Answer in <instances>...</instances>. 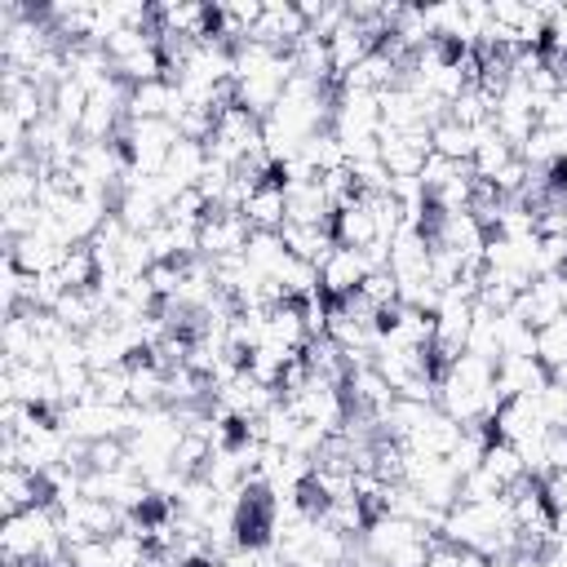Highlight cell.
<instances>
[{"label": "cell", "mask_w": 567, "mask_h": 567, "mask_svg": "<svg viewBox=\"0 0 567 567\" xmlns=\"http://www.w3.org/2000/svg\"><path fill=\"white\" fill-rule=\"evenodd\" d=\"M252 239V226L244 213H226V208H208V217L199 221V257L217 261V257H235L244 252Z\"/></svg>", "instance_id": "cell-1"}, {"label": "cell", "mask_w": 567, "mask_h": 567, "mask_svg": "<svg viewBox=\"0 0 567 567\" xmlns=\"http://www.w3.org/2000/svg\"><path fill=\"white\" fill-rule=\"evenodd\" d=\"M514 310H518L532 328H545V323L563 319V315H567V279H563V275H536V279L523 288V297L514 301Z\"/></svg>", "instance_id": "cell-2"}, {"label": "cell", "mask_w": 567, "mask_h": 567, "mask_svg": "<svg viewBox=\"0 0 567 567\" xmlns=\"http://www.w3.org/2000/svg\"><path fill=\"white\" fill-rule=\"evenodd\" d=\"M368 275H372V270H368L363 252H359V248H341V244H337V248L328 252V261L319 266V288H323V297H328V301H341V297L359 292Z\"/></svg>", "instance_id": "cell-3"}, {"label": "cell", "mask_w": 567, "mask_h": 567, "mask_svg": "<svg viewBox=\"0 0 567 567\" xmlns=\"http://www.w3.org/2000/svg\"><path fill=\"white\" fill-rule=\"evenodd\" d=\"M549 385V368L536 354H505L496 359V390L501 399H536Z\"/></svg>", "instance_id": "cell-4"}, {"label": "cell", "mask_w": 567, "mask_h": 567, "mask_svg": "<svg viewBox=\"0 0 567 567\" xmlns=\"http://www.w3.org/2000/svg\"><path fill=\"white\" fill-rule=\"evenodd\" d=\"M306 31H310V27H306V18H301L297 4H288V0H270V4H261V18H257V27H252L248 40L270 44V49H292Z\"/></svg>", "instance_id": "cell-5"}, {"label": "cell", "mask_w": 567, "mask_h": 567, "mask_svg": "<svg viewBox=\"0 0 567 567\" xmlns=\"http://www.w3.org/2000/svg\"><path fill=\"white\" fill-rule=\"evenodd\" d=\"M284 199H288V221L301 226H332V199L323 190L319 177H288L284 182Z\"/></svg>", "instance_id": "cell-6"}, {"label": "cell", "mask_w": 567, "mask_h": 567, "mask_svg": "<svg viewBox=\"0 0 567 567\" xmlns=\"http://www.w3.org/2000/svg\"><path fill=\"white\" fill-rule=\"evenodd\" d=\"M492 434H496L501 443L523 447V443H532V439L549 434V425H545V416H540L536 399H505V403H501V412L492 416Z\"/></svg>", "instance_id": "cell-7"}, {"label": "cell", "mask_w": 567, "mask_h": 567, "mask_svg": "<svg viewBox=\"0 0 567 567\" xmlns=\"http://www.w3.org/2000/svg\"><path fill=\"white\" fill-rule=\"evenodd\" d=\"M381 164L390 168V177H416L425 155H430V133H390L381 128Z\"/></svg>", "instance_id": "cell-8"}, {"label": "cell", "mask_w": 567, "mask_h": 567, "mask_svg": "<svg viewBox=\"0 0 567 567\" xmlns=\"http://www.w3.org/2000/svg\"><path fill=\"white\" fill-rule=\"evenodd\" d=\"M40 501H49L44 474H35L27 465H4L0 470V509H4V518L9 514H22V509H31Z\"/></svg>", "instance_id": "cell-9"}, {"label": "cell", "mask_w": 567, "mask_h": 567, "mask_svg": "<svg viewBox=\"0 0 567 567\" xmlns=\"http://www.w3.org/2000/svg\"><path fill=\"white\" fill-rule=\"evenodd\" d=\"M399 84H403V66H399L381 44L341 80V89H359V93H377V97L390 93V89H399Z\"/></svg>", "instance_id": "cell-10"}, {"label": "cell", "mask_w": 567, "mask_h": 567, "mask_svg": "<svg viewBox=\"0 0 567 567\" xmlns=\"http://www.w3.org/2000/svg\"><path fill=\"white\" fill-rule=\"evenodd\" d=\"M66 523H75V527H84L89 536H111V532H120L124 527V509L120 505H111V501H97V496H75L66 509H58Z\"/></svg>", "instance_id": "cell-11"}, {"label": "cell", "mask_w": 567, "mask_h": 567, "mask_svg": "<svg viewBox=\"0 0 567 567\" xmlns=\"http://www.w3.org/2000/svg\"><path fill=\"white\" fill-rule=\"evenodd\" d=\"M244 217H248V226H252V230H284V221H288L284 182H279V177H266V182H261V186L248 195Z\"/></svg>", "instance_id": "cell-12"}, {"label": "cell", "mask_w": 567, "mask_h": 567, "mask_svg": "<svg viewBox=\"0 0 567 567\" xmlns=\"http://www.w3.org/2000/svg\"><path fill=\"white\" fill-rule=\"evenodd\" d=\"M514 159H518V151L496 133V124L478 128V146H474V159H470V173H474L478 182H496Z\"/></svg>", "instance_id": "cell-13"}, {"label": "cell", "mask_w": 567, "mask_h": 567, "mask_svg": "<svg viewBox=\"0 0 567 567\" xmlns=\"http://www.w3.org/2000/svg\"><path fill=\"white\" fill-rule=\"evenodd\" d=\"M332 235H337L341 248H368L372 239H381V235H377V221H372V208H368L359 195H354L346 208L332 213Z\"/></svg>", "instance_id": "cell-14"}, {"label": "cell", "mask_w": 567, "mask_h": 567, "mask_svg": "<svg viewBox=\"0 0 567 567\" xmlns=\"http://www.w3.org/2000/svg\"><path fill=\"white\" fill-rule=\"evenodd\" d=\"M284 244H288V252L292 257H301V261H310V266H323L328 261V252L337 248V235H332V226H301V221H284Z\"/></svg>", "instance_id": "cell-15"}, {"label": "cell", "mask_w": 567, "mask_h": 567, "mask_svg": "<svg viewBox=\"0 0 567 567\" xmlns=\"http://www.w3.org/2000/svg\"><path fill=\"white\" fill-rule=\"evenodd\" d=\"M204 168H208V146H204V142H190V137H182V142L168 151V159H164V177H168L177 190L199 186Z\"/></svg>", "instance_id": "cell-16"}, {"label": "cell", "mask_w": 567, "mask_h": 567, "mask_svg": "<svg viewBox=\"0 0 567 567\" xmlns=\"http://www.w3.org/2000/svg\"><path fill=\"white\" fill-rule=\"evenodd\" d=\"M474 146H478V133L465 128V124H456L452 115L430 128V151L443 155V159H452V164H470L474 159Z\"/></svg>", "instance_id": "cell-17"}, {"label": "cell", "mask_w": 567, "mask_h": 567, "mask_svg": "<svg viewBox=\"0 0 567 567\" xmlns=\"http://www.w3.org/2000/svg\"><path fill=\"white\" fill-rule=\"evenodd\" d=\"M40 182H44V168L35 159H22L13 168L0 173V208H13V204H35L40 199Z\"/></svg>", "instance_id": "cell-18"}, {"label": "cell", "mask_w": 567, "mask_h": 567, "mask_svg": "<svg viewBox=\"0 0 567 567\" xmlns=\"http://www.w3.org/2000/svg\"><path fill=\"white\" fill-rule=\"evenodd\" d=\"M478 470H483V474H487V478H492L501 492H509V487H518V483L527 478L518 447H514V443H501V439H492V443H487V452H483Z\"/></svg>", "instance_id": "cell-19"}, {"label": "cell", "mask_w": 567, "mask_h": 567, "mask_svg": "<svg viewBox=\"0 0 567 567\" xmlns=\"http://www.w3.org/2000/svg\"><path fill=\"white\" fill-rule=\"evenodd\" d=\"M58 279H62V288L66 292H75V288H93L97 284V257H93V248L89 244H75V248H66V257L58 261V270H53Z\"/></svg>", "instance_id": "cell-20"}, {"label": "cell", "mask_w": 567, "mask_h": 567, "mask_svg": "<svg viewBox=\"0 0 567 567\" xmlns=\"http://www.w3.org/2000/svg\"><path fill=\"white\" fill-rule=\"evenodd\" d=\"M84 106H89V89L80 84V80H58L53 84V93H49V111L62 120V124H71V128H80V120H84Z\"/></svg>", "instance_id": "cell-21"}, {"label": "cell", "mask_w": 567, "mask_h": 567, "mask_svg": "<svg viewBox=\"0 0 567 567\" xmlns=\"http://www.w3.org/2000/svg\"><path fill=\"white\" fill-rule=\"evenodd\" d=\"M93 399H102V403H128V363L93 368Z\"/></svg>", "instance_id": "cell-22"}, {"label": "cell", "mask_w": 567, "mask_h": 567, "mask_svg": "<svg viewBox=\"0 0 567 567\" xmlns=\"http://www.w3.org/2000/svg\"><path fill=\"white\" fill-rule=\"evenodd\" d=\"M71 567H115L106 536H102V540H89V545H80V549H71Z\"/></svg>", "instance_id": "cell-23"}, {"label": "cell", "mask_w": 567, "mask_h": 567, "mask_svg": "<svg viewBox=\"0 0 567 567\" xmlns=\"http://www.w3.org/2000/svg\"><path fill=\"white\" fill-rule=\"evenodd\" d=\"M545 461H549V474L567 470V430H549L545 434Z\"/></svg>", "instance_id": "cell-24"}, {"label": "cell", "mask_w": 567, "mask_h": 567, "mask_svg": "<svg viewBox=\"0 0 567 567\" xmlns=\"http://www.w3.org/2000/svg\"><path fill=\"white\" fill-rule=\"evenodd\" d=\"M346 567H385V563H381V558H372V554H363V545H359V554H354Z\"/></svg>", "instance_id": "cell-25"}, {"label": "cell", "mask_w": 567, "mask_h": 567, "mask_svg": "<svg viewBox=\"0 0 567 567\" xmlns=\"http://www.w3.org/2000/svg\"><path fill=\"white\" fill-rule=\"evenodd\" d=\"M554 536H558V540H567V509H558V514H554Z\"/></svg>", "instance_id": "cell-26"}, {"label": "cell", "mask_w": 567, "mask_h": 567, "mask_svg": "<svg viewBox=\"0 0 567 567\" xmlns=\"http://www.w3.org/2000/svg\"><path fill=\"white\" fill-rule=\"evenodd\" d=\"M558 275H563V279H567V266H563V270H558Z\"/></svg>", "instance_id": "cell-27"}]
</instances>
